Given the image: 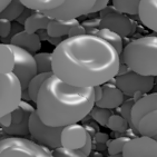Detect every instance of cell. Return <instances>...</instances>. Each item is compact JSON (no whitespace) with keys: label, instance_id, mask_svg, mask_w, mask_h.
<instances>
[{"label":"cell","instance_id":"obj_18","mask_svg":"<svg viewBox=\"0 0 157 157\" xmlns=\"http://www.w3.org/2000/svg\"><path fill=\"white\" fill-rule=\"evenodd\" d=\"M137 133L142 136L156 139L157 137V112L151 110L143 116L137 125Z\"/></svg>","mask_w":157,"mask_h":157},{"label":"cell","instance_id":"obj_38","mask_svg":"<svg viewBox=\"0 0 157 157\" xmlns=\"http://www.w3.org/2000/svg\"><path fill=\"white\" fill-rule=\"evenodd\" d=\"M93 90H94V99L95 103H97L98 100L101 98V95H103V89H101V85H97L93 87Z\"/></svg>","mask_w":157,"mask_h":157},{"label":"cell","instance_id":"obj_22","mask_svg":"<svg viewBox=\"0 0 157 157\" xmlns=\"http://www.w3.org/2000/svg\"><path fill=\"white\" fill-rule=\"evenodd\" d=\"M65 0H20L26 8L33 11L44 12L61 6Z\"/></svg>","mask_w":157,"mask_h":157},{"label":"cell","instance_id":"obj_19","mask_svg":"<svg viewBox=\"0 0 157 157\" xmlns=\"http://www.w3.org/2000/svg\"><path fill=\"white\" fill-rule=\"evenodd\" d=\"M78 22L79 21L77 19H68V20L50 19L47 25L46 31L50 38H60V37L67 36L70 28Z\"/></svg>","mask_w":157,"mask_h":157},{"label":"cell","instance_id":"obj_26","mask_svg":"<svg viewBox=\"0 0 157 157\" xmlns=\"http://www.w3.org/2000/svg\"><path fill=\"white\" fill-rule=\"evenodd\" d=\"M140 0H113V7L125 15H137Z\"/></svg>","mask_w":157,"mask_h":157},{"label":"cell","instance_id":"obj_17","mask_svg":"<svg viewBox=\"0 0 157 157\" xmlns=\"http://www.w3.org/2000/svg\"><path fill=\"white\" fill-rule=\"evenodd\" d=\"M10 45L18 46L33 55H35L41 48L40 37L36 33H28L26 30H20L12 35L10 38Z\"/></svg>","mask_w":157,"mask_h":157},{"label":"cell","instance_id":"obj_24","mask_svg":"<svg viewBox=\"0 0 157 157\" xmlns=\"http://www.w3.org/2000/svg\"><path fill=\"white\" fill-rule=\"evenodd\" d=\"M52 74H54V73H52H52H37L36 75L29 80L26 90H27V95L29 96V98L33 100V103H36L37 94H38V91H39L40 87H41L42 82H45L46 79L48 78Z\"/></svg>","mask_w":157,"mask_h":157},{"label":"cell","instance_id":"obj_27","mask_svg":"<svg viewBox=\"0 0 157 157\" xmlns=\"http://www.w3.org/2000/svg\"><path fill=\"white\" fill-rule=\"evenodd\" d=\"M37 65V73H52V54L50 52H38L33 55Z\"/></svg>","mask_w":157,"mask_h":157},{"label":"cell","instance_id":"obj_20","mask_svg":"<svg viewBox=\"0 0 157 157\" xmlns=\"http://www.w3.org/2000/svg\"><path fill=\"white\" fill-rule=\"evenodd\" d=\"M50 18L44 13V12H33L28 16V18L24 22V30L28 33H37L38 30H42L47 28Z\"/></svg>","mask_w":157,"mask_h":157},{"label":"cell","instance_id":"obj_4","mask_svg":"<svg viewBox=\"0 0 157 157\" xmlns=\"http://www.w3.org/2000/svg\"><path fill=\"white\" fill-rule=\"evenodd\" d=\"M47 147L21 137H7L0 140V157H52Z\"/></svg>","mask_w":157,"mask_h":157},{"label":"cell","instance_id":"obj_23","mask_svg":"<svg viewBox=\"0 0 157 157\" xmlns=\"http://www.w3.org/2000/svg\"><path fill=\"white\" fill-rule=\"evenodd\" d=\"M13 52L8 44H0V73H12Z\"/></svg>","mask_w":157,"mask_h":157},{"label":"cell","instance_id":"obj_6","mask_svg":"<svg viewBox=\"0 0 157 157\" xmlns=\"http://www.w3.org/2000/svg\"><path fill=\"white\" fill-rule=\"evenodd\" d=\"M22 100V88L12 73H0V118L12 112Z\"/></svg>","mask_w":157,"mask_h":157},{"label":"cell","instance_id":"obj_13","mask_svg":"<svg viewBox=\"0 0 157 157\" xmlns=\"http://www.w3.org/2000/svg\"><path fill=\"white\" fill-rule=\"evenodd\" d=\"M157 108V94L151 93V94L144 95L136 101H134L132 109H130V127L137 132V125H138L139 119L151 110H156Z\"/></svg>","mask_w":157,"mask_h":157},{"label":"cell","instance_id":"obj_3","mask_svg":"<svg viewBox=\"0 0 157 157\" xmlns=\"http://www.w3.org/2000/svg\"><path fill=\"white\" fill-rule=\"evenodd\" d=\"M121 60L129 70L145 76L157 75V37L145 36L123 47Z\"/></svg>","mask_w":157,"mask_h":157},{"label":"cell","instance_id":"obj_14","mask_svg":"<svg viewBox=\"0 0 157 157\" xmlns=\"http://www.w3.org/2000/svg\"><path fill=\"white\" fill-rule=\"evenodd\" d=\"M33 112V110H31ZM31 112L28 113L26 109L17 106L12 112L9 113L10 118L8 119V125L3 126V130L11 135H26L29 133L28 130V119Z\"/></svg>","mask_w":157,"mask_h":157},{"label":"cell","instance_id":"obj_9","mask_svg":"<svg viewBox=\"0 0 157 157\" xmlns=\"http://www.w3.org/2000/svg\"><path fill=\"white\" fill-rule=\"evenodd\" d=\"M96 0H65L63 5L55 9L44 11L47 17L57 20L77 19L79 17L90 13Z\"/></svg>","mask_w":157,"mask_h":157},{"label":"cell","instance_id":"obj_35","mask_svg":"<svg viewBox=\"0 0 157 157\" xmlns=\"http://www.w3.org/2000/svg\"><path fill=\"white\" fill-rule=\"evenodd\" d=\"M82 33H86V30H85L84 26L82 24H76L74 25L73 27L70 28L69 33L67 36L68 37H74V36H78V35H82Z\"/></svg>","mask_w":157,"mask_h":157},{"label":"cell","instance_id":"obj_39","mask_svg":"<svg viewBox=\"0 0 157 157\" xmlns=\"http://www.w3.org/2000/svg\"><path fill=\"white\" fill-rule=\"evenodd\" d=\"M9 2H10V0H0V12H1L3 9H5V8H6V6Z\"/></svg>","mask_w":157,"mask_h":157},{"label":"cell","instance_id":"obj_8","mask_svg":"<svg viewBox=\"0 0 157 157\" xmlns=\"http://www.w3.org/2000/svg\"><path fill=\"white\" fill-rule=\"evenodd\" d=\"M10 45V44H9ZM13 52V68L12 74L18 78L22 91L26 90L27 85L37 74V65L33 55L20 48L18 46L10 45Z\"/></svg>","mask_w":157,"mask_h":157},{"label":"cell","instance_id":"obj_36","mask_svg":"<svg viewBox=\"0 0 157 157\" xmlns=\"http://www.w3.org/2000/svg\"><path fill=\"white\" fill-rule=\"evenodd\" d=\"M100 19H91V20H87L85 21L84 24H82L84 26L85 30H86V33H88L90 30L95 29V28H98V25H99Z\"/></svg>","mask_w":157,"mask_h":157},{"label":"cell","instance_id":"obj_31","mask_svg":"<svg viewBox=\"0 0 157 157\" xmlns=\"http://www.w3.org/2000/svg\"><path fill=\"white\" fill-rule=\"evenodd\" d=\"M52 156L57 157H79V155L77 154V151L66 148L63 146H59V147L55 148L54 151H52Z\"/></svg>","mask_w":157,"mask_h":157},{"label":"cell","instance_id":"obj_30","mask_svg":"<svg viewBox=\"0 0 157 157\" xmlns=\"http://www.w3.org/2000/svg\"><path fill=\"white\" fill-rule=\"evenodd\" d=\"M128 137H119V138L113 139L107 143V148H108V154L110 156H118L121 155V151L124 147L125 143L128 140Z\"/></svg>","mask_w":157,"mask_h":157},{"label":"cell","instance_id":"obj_28","mask_svg":"<svg viewBox=\"0 0 157 157\" xmlns=\"http://www.w3.org/2000/svg\"><path fill=\"white\" fill-rule=\"evenodd\" d=\"M128 123L123 116L119 115H110L108 118V121L106 123V127H108L109 129L114 130V132H118V133H124L128 129Z\"/></svg>","mask_w":157,"mask_h":157},{"label":"cell","instance_id":"obj_7","mask_svg":"<svg viewBox=\"0 0 157 157\" xmlns=\"http://www.w3.org/2000/svg\"><path fill=\"white\" fill-rule=\"evenodd\" d=\"M114 78L121 93L129 97L147 94L153 89L155 82L153 76L140 75L129 69L123 74L118 73Z\"/></svg>","mask_w":157,"mask_h":157},{"label":"cell","instance_id":"obj_15","mask_svg":"<svg viewBox=\"0 0 157 157\" xmlns=\"http://www.w3.org/2000/svg\"><path fill=\"white\" fill-rule=\"evenodd\" d=\"M137 15L142 24L151 30L157 31V0H140Z\"/></svg>","mask_w":157,"mask_h":157},{"label":"cell","instance_id":"obj_5","mask_svg":"<svg viewBox=\"0 0 157 157\" xmlns=\"http://www.w3.org/2000/svg\"><path fill=\"white\" fill-rule=\"evenodd\" d=\"M63 127L49 126L40 121L36 110H33L28 119V130L33 139L44 147L55 149L61 146L60 134Z\"/></svg>","mask_w":157,"mask_h":157},{"label":"cell","instance_id":"obj_21","mask_svg":"<svg viewBox=\"0 0 157 157\" xmlns=\"http://www.w3.org/2000/svg\"><path fill=\"white\" fill-rule=\"evenodd\" d=\"M88 33H93L95 36L100 37L104 40L108 41L109 44H112L113 47L117 50V52L121 55V50H123V37H121L117 33L113 30H109L107 28H95L93 30H90Z\"/></svg>","mask_w":157,"mask_h":157},{"label":"cell","instance_id":"obj_29","mask_svg":"<svg viewBox=\"0 0 157 157\" xmlns=\"http://www.w3.org/2000/svg\"><path fill=\"white\" fill-rule=\"evenodd\" d=\"M91 118L96 121L97 123L101 126H106V123L108 121L109 116L112 115V112L110 109L108 108H103V107H99V106H95L91 108V110L89 112Z\"/></svg>","mask_w":157,"mask_h":157},{"label":"cell","instance_id":"obj_16","mask_svg":"<svg viewBox=\"0 0 157 157\" xmlns=\"http://www.w3.org/2000/svg\"><path fill=\"white\" fill-rule=\"evenodd\" d=\"M101 89H103V95L97 103H95L96 106L103 107V108L114 109L118 108L124 101V94L121 91V89L112 84H103L101 85Z\"/></svg>","mask_w":157,"mask_h":157},{"label":"cell","instance_id":"obj_34","mask_svg":"<svg viewBox=\"0 0 157 157\" xmlns=\"http://www.w3.org/2000/svg\"><path fill=\"white\" fill-rule=\"evenodd\" d=\"M134 104V100H127V101H123L121 103V115L125 118L128 123V125L130 126V109H132V106Z\"/></svg>","mask_w":157,"mask_h":157},{"label":"cell","instance_id":"obj_2","mask_svg":"<svg viewBox=\"0 0 157 157\" xmlns=\"http://www.w3.org/2000/svg\"><path fill=\"white\" fill-rule=\"evenodd\" d=\"M36 113L49 126H67L82 121L95 105L93 87H77L52 74L36 98Z\"/></svg>","mask_w":157,"mask_h":157},{"label":"cell","instance_id":"obj_11","mask_svg":"<svg viewBox=\"0 0 157 157\" xmlns=\"http://www.w3.org/2000/svg\"><path fill=\"white\" fill-rule=\"evenodd\" d=\"M98 28H107L117 33L121 37H127L135 31L136 25L132 19L125 16V13L116 10L101 17Z\"/></svg>","mask_w":157,"mask_h":157},{"label":"cell","instance_id":"obj_1","mask_svg":"<svg viewBox=\"0 0 157 157\" xmlns=\"http://www.w3.org/2000/svg\"><path fill=\"white\" fill-rule=\"evenodd\" d=\"M52 73L77 87H94L114 79L121 56L112 44L93 33L68 37L52 52Z\"/></svg>","mask_w":157,"mask_h":157},{"label":"cell","instance_id":"obj_25","mask_svg":"<svg viewBox=\"0 0 157 157\" xmlns=\"http://www.w3.org/2000/svg\"><path fill=\"white\" fill-rule=\"evenodd\" d=\"M26 7L20 2V0H10V2L6 6V8L0 12V18L7 20H16L20 13L25 10Z\"/></svg>","mask_w":157,"mask_h":157},{"label":"cell","instance_id":"obj_12","mask_svg":"<svg viewBox=\"0 0 157 157\" xmlns=\"http://www.w3.org/2000/svg\"><path fill=\"white\" fill-rule=\"evenodd\" d=\"M88 132L84 126L77 124H70L63 126L60 134L61 146L73 151H77L86 144Z\"/></svg>","mask_w":157,"mask_h":157},{"label":"cell","instance_id":"obj_37","mask_svg":"<svg viewBox=\"0 0 157 157\" xmlns=\"http://www.w3.org/2000/svg\"><path fill=\"white\" fill-rule=\"evenodd\" d=\"M108 2H109V0H96L94 7H93L90 10V13H93V12H98V11H100V10H103L105 7L108 6Z\"/></svg>","mask_w":157,"mask_h":157},{"label":"cell","instance_id":"obj_32","mask_svg":"<svg viewBox=\"0 0 157 157\" xmlns=\"http://www.w3.org/2000/svg\"><path fill=\"white\" fill-rule=\"evenodd\" d=\"M11 33V21L0 18V37L7 38Z\"/></svg>","mask_w":157,"mask_h":157},{"label":"cell","instance_id":"obj_33","mask_svg":"<svg viewBox=\"0 0 157 157\" xmlns=\"http://www.w3.org/2000/svg\"><path fill=\"white\" fill-rule=\"evenodd\" d=\"M91 147H93V143H91V136L88 134L87 136V140H86V144L82 146V148H79L77 149V154L79 155V157H87L89 156L91 151Z\"/></svg>","mask_w":157,"mask_h":157},{"label":"cell","instance_id":"obj_10","mask_svg":"<svg viewBox=\"0 0 157 157\" xmlns=\"http://www.w3.org/2000/svg\"><path fill=\"white\" fill-rule=\"evenodd\" d=\"M121 156L124 157H156L157 142L156 139L147 136H140L128 139L125 143Z\"/></svg>","mask_w":157,"mask_h":157}]
</instances>
